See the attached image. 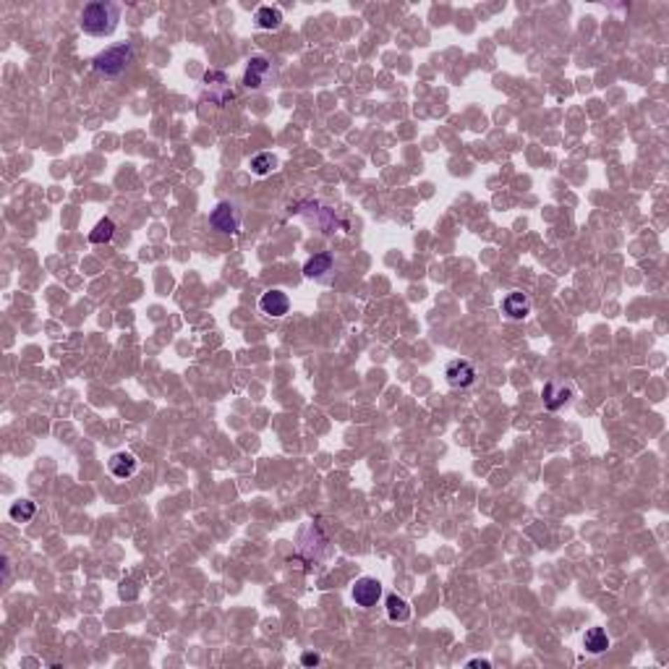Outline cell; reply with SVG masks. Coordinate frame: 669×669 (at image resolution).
Returning <instances> with one entry per match:
<instances>
[{"label": "cell", "mask_w": 669, "mask_h": 669, "mask_svg": "<svg viewBox=\"0 0 669 669\" xmlns=\"http://www.w3.org/2000/svg\"><path fill=\"white\" fill-rule=\"evenodd\" d=\"M120 16H123V6L120 3L94 0V3L84 6L79 16V27L89 37H110L113 31L118 29Z\"/></svg>", "instance_id": "obj_1"}, {"label": "cell", "mask_w": 669, "mask_h": 669, "mask_svg": "<svg viewBox=\"0 0 669 669\" xmlns=\"http://www.w3.org/2000/svg\"><path fill=\"white\" fill-rule=\"evenodd\" d=\"M131 60H134V45L131 42H118V45H110L102 52H97L94 60H92V66L105 79H115V76H120L123 71L129 69Z\"/></svg>", "instance_id": "obj_2"}, {"label": "cell", "mask_w": 669, "mask_h": 669, "mask_svg": "<svg viewBox=\"0 0 669 669\" xmlns=\"http://www.w3.org/2000/svg\"><path fill=\"white\" fill-rule=\"evenodd\" d=\"M275 79H278V69H275V63H272L270 58H264V55L249 58L246 73H243V87H246V89H254V92L267 89Z\"/></svg>", "instance_id": "obj_3"}, {"label": "cell", "mask_w": 669, "mask_h": 669, "mask_svg": "<svg viewBox=\"0 0 669 669\" xmlns=\"http://www.w3.org/2000/svg\"><path fill=\"white\" fill-rule=\"evenodd\" d=\"M210 225L220 233H238L240 230V210L236 201H220L215 210L210 212Z\"/></svg>", "instance_id": "obj_4"}, {"label": "cell", "mask_w": 669, "mask_h": 669, "mask_svg": "<svg viewBox=\"0 0 669 669\" xmlns=\"http://www.w3.org/2000/svg\"><path fill=\"white\" fill-rule=\"evenodd\" d=\"M541 398H544L547 410L565 408L570 400L575 398V384L570 380H549L541 390Z\"/></svg>", "instance_id": "obj_5"}, {"label": "cell", "mask_w": 669, "mask_h": 669, "mask_svg": "<svg viewBox=\"0 0 669 669\" xmlns=\"http://www.w3.org/2000/svg\"><path fill=\"white\" fill-rule=\"evenodd\" d=\"M445 377H447V382L452 387H460V390H463V387H470V384L476 382V366L466 359H455L445 366Z\"/></svg>", "instance_id": "obj_6"}, {"label": "cell", "mask_w": 669, "mask_h": 669, "mask_svg": "<svg viewBox=\"0 0 669 669\" xmlns=\"http://www.w3.org/2000/svg\"><path fill=\"white\" fill-rule=\"evenodd\" d=\"M259 309H261V314H267V317H272V319L285 317V314L290 311L288 293H285V290H280V288H272V290H267V293H261Z\"/></svg>", "instance_id": "obj_7"}, {"label": "cell", "mask_w": 669, "mask_h": 669, "mask_svg": "<svg viewBox=\"0 0 669 669\" xmlns=\"http://www.w3.org/2000/svg\"><path fill=\"white\" fill-rule=\"evenodd\" d=\"M382 599V583L377 578H359L353 586V601L359 607H374Z\"/></svg>", "instance_id": "obj_8"}, {"label": "cell", "mask_w": 669, "mask_h": 669, "mask_svg": "<svg viewBox=\"0 0 669 669\" xmlns=\"http://www.w3.org/2000/svg\"><path fill=\"white\" fill-rule=\"evenodd\" d=\"M502 311L508 314L510 319H526L531 314V298L526 293H520V290H512L502 301Z\"/></svg>", "instance_id": "obj_9"}, {"label": "cell", "mask_w": 669, "mask_h": 669, "mask_svg": "<svg viewBox=\"0 0 669 669\" xmlns=\"http://www.w3.org/2000/svg\"><path fill=\"white\" fill-rule=\"evenodd\" d=\"M108 468H110V473L115 479H131V476L139 470V460H136V455H131V452H115V455L108 460Z\"/></svg>", "instance_id": "obj_10"}, {"label": "cell", "mask_w": 669, "mask_h": 669, "mask_svg": "<svg viewBox=\"0 0 669 669\" xmlns=\"http://www.w3.org/2000/svg\"><path fill=\"white\" fill-rule=\"evenodd\" d=\"M204 89H207V97L215 100V92H222L225 100H233V89L228 84V76L222 71H207L204 73Z\"/></svg>", "instance_id": "obj_11"}, {"label": "cell", "mask_w": 669, "mask_h": 669, "mask_svg": "<svg viewBox=\"0 0 669 669\" xmlns=\"http://www.w3.org/2000/svg\"><path fill=\"white\" fill-rule=\"evenodd\" d=\"M332 264H335L332 254H314V257L303 264V275L309 280H322L327 272H332Z\"/></svg>", "instance_id": "obj_12"}, {"label": "cell", "mask_w": 669, "mask_h": 669, "mask_svg": "<svg viewBox=\"0 0 669 669\" xmlns=\"http://www.w3.org/2000/svg\"><path fill=\"white\" fill-rule=\"evenodd\" d=\"M254 21H257L259 29L278 31L280 27H282V10L275 8V6H261V8H257V13H254Z\"/></svg>", "instance_id": "obj_13"}, {"label": "cell", "mask_w": 669, "mask_h": 669, "mask_svg": "<svg viewBox=\"0 0 669 669\" xmlns=\"http://www.w3.org/2000/svg\"><path fill=\"white\" fill-rule=\"evenodd\" d=\"M583 646H586L589 654H604V651L610 649V635H607V630L591 628L589 633L583 635Z\"/></svg>", "instance_id": "obj_14"}, {"label": "cell", "mask_w": 669, "mask_h": 669, "mask_svg": "<svg viewBox=\"0 0 669 669\" xmlns=\"http://www.w3.org/2000/svg\"><path fill=\"white\" fill-rule=\"evenodd\" d=\"M410 614H413V610H410V604L403 596H398V594L387 596V617L392 622H408Z\"/></svg>", "instance_id": "obj_15"}, {"label": "cell", "mask_w": 669, "mask_h": 669, "mask_svg": "<svg viewBox=\"0 0 669 669\" xmlns=\"http://www.w3.org/2000/svg\"><path fill=\"white\" fill-rule=\"evenodd\" d=\"M8 515L13 523H29V520L37 515V505H34L31 500H19V502L10 505Z\"/></svg>", "instance_id": "obj_16"}, {"label": "cell", "mask_w": 669, "mask_h": 669, "mask_svg": "<svg viewBox=\"0 0 669 669\" xmlns=\"http://www.w3.org/2000/svg\"><path fill=\"white\" fill-rule=\"evenodd\" d=\"M113 236H115V222H113L110 217H102V220L94 225V230L89 233V240L97 243V246H102V243L113 240Z\"/></svg>", "instance_id": "obj_17"}, {"label": "cell", "mask_w": 669, "mask_h": 669, "mask_svg": "<svg viewBox=\"0 0 669 669\" xmlns=\"http://www.w3.org/2000/svg\"><path fill=\"white\" fill-rule=\"evenodd\" d=\"M275 168H278V157H275L272 152H259V154L251 160V173H254V175H270Z\"/></svg>", "instance_id": "obj_18"}, {"label": "cell", "mask_w": 669, "mask_h": 669, "mask_svg": "<svg viewBox=\"0 0 669 669\" xmlns=\"http://www.w3.org/2000/svg\"><path fill=\"white\" fill-rule=\"evenodd\" d=\"M319 661H322L319 654H314V651H306V654L301 656V664H303V667H317Z\"/></svg>", "instance_id": "obj_19"}, {"label": "cell", "mask_w": 669, "mask_h": 669, "mask_svg": "<svg viewBox=\"0 0 669 669\" xmlns=\"http://www.w3.org/2000/svg\"><path fill=\"white\" fill-rule=\"evenodd\" d=\"M466 667H484V669H489L491 667V661L489 659H470Z\"/></svg>", "instance_id": "obj_20"}, {"label": "cell", "mask_w": 669, "mask_h": 669, "mask_svg": "<svg viewBox=\"0 0 669 669\" xmlns=\"http://www.w3.org/2000/svg\"><path fill=\"white\" fill-rule=\"evenodd\" d=\"M3 575H6V580H8V575H10V562H8V557H3Z\"/></svg>", "instance_id": "obj_21"}]
</instances>
